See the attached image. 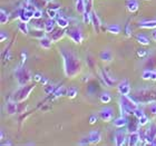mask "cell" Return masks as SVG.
I'll use <instances>...</instances> for the list:
<instances>
[{"instance_id":"1","label":"cell","mask_w":156,"mask_h":146,"mask_svg":"<svg viewBox=\"0 0 156 146\" xmlns=\"http://www.w3.org/2000/svg\"><path fill=\"white\" fill-rule=\"evenodd\" d=\"M59 52H60L62 62H64V73H65L66 77L75 78L76 76L79 75L81 70L79 57L73 50L65 48V47L59 48Z\"/></svg>"},{"instance_id":"2","label":"cell","mask_w":156,"mask_h":146,"mask_svg":"<svg viewBox=\"0 0 156 146\" xmlns=\"http://www.w3.org/2000/svg\"><path fill=\"white\" fill-rule=\"evenodd\" d=\"M119 107H120V114L123 116H126L128 114L134 113V110L138 107L137 103L133 97L128 96H122L119 99Z\"/></svg>"},{"instance_id":"3","label":"cell","mask_w":156,"mask_h":146,"mask_svg":"<svg viewBox=\"0 0 156 146\" xmlns=\"http://www.w3.org/2000/svg\"><path fill=\"white\" fill-rule=\"evenodd\" d=\"M15 76H16V80L19 85V87L28 85L33 79V76H31L30 72L23 66V64L19 65L15 69Z\"/></svg>"},{"instance_id":"4","label":"cell","mask_w":156,"mask_h":146,"mask_svg":"<svg viewBox=\"0 0 156 146\" xmlns=\"http://www.w3.org/2000/svg\"><path fill=\"white\" fill-rule=\"evenodd\" d=\"M133 98L140 104H148V103H153L156 99V94L154 93L153 89H142L138 91L134 94Z\"/></svg>"},{"instance_id":"5","label":"cell","mask_w":156,"mask_h":146,"mask_svg":"<svg viewBox=\"0 0 156 146\" xmlns=\"http://www.w3.org/2000/svg\"><path fill=\"white\" fill-rule=\"evenodd\" d=\"M35 85H26V86H23V87H20V89L17 91L16 94H15V101L17 103H23L27 99V98L29 97L30 93L35 89Z\"/></svg>"},{"instance_id":"6","label":"cell","mask_w":156,"mask_h":146,"mask_svg":"<svg viewBox=\"0 0 156 146\" xmlns=\"http://www.w3.org/2000/svg\"><path fill=\"white\" fill-rule=\"evenodd\" d=\"M66 36L68 37L75 44H81L84 41V35L80 28L78 27H70L69 29L66 30Z\"/></svg>"},{"instance_id":"7","label":"cell","mask_w":156,"mask_h":146,"mask_svg":"<svg viewBox=\"0 0 156 146\" xmlns=\"http://www.w3.org/2000/svg\"><path fill=\"white\" fill-rule=\"evenodd\" d=\"M99 117L104 122H111L114 117V110L111 107H104L99 110Z\"/></svg>"},{"instance_id":"8","label":"cell","mask_w":156,"mask_h":146,"mask_svg":"<svg viewBox=\"0 0 156 146\" xmlns=\"http://www.w3.org/2000/svg\"><path fill=\"white\" fill-rule=\"evenodd\" d=\"M117 91L122 96H128L130 94V85L129 81L125 79V80L120 81L118 86H117Z\"/></svg>"},{"instance_id":"9","label":"cell","mask_w":156,"mask_h":146,"mask_svg":"<svg viewBox=\"0 0 156 146\" xmlns=\"http://www.w3.org/2000/svg\"><path fill=\"white\" fill-rule=\"evenodd\" d=\"M156 137V124L152 123L150 127L146 130V137H145V144H151L152 141Z\"/></svg>"},{"instance_id":"10","label":"cell","mask_w":156,"mask_h":146,"mask_svg":"<svg viewBox=\"0 0 156 146\" xmlns=\"http://www.w3.org/2000/svg\"><path fill=\"white\" fill-rule=\"evenodd\" d=\"M127 138L128 137L126 136V132L125 130H118L115 134V138H114L115 144L117 146H123L125 144V142L127 141Z\"/></svg>"},{"instance_id":"11","label":"cell","mask_w":156,"mask_h":146,"mask_svg":"<svg viewBox=\"0 0 156 146\" xmlns=\"http://www.w3.org/2000/svg\"><path fill=\"white\" fill-rule=\"evenodd\" d=\"M101 79H103V81H104V84L106 85V86H108V87L114 86L115 81H116V78L109 76L104 69H101Z\"/></svg>"},{"instance_id":"12","label":"cell","mask_w":156,"mask_h":146,"mask_svg":"<svg viewBox=\"0 0 156 146\" xmlns=\"http://www.w3.org/2000/svg\"><path fill=\"white\" fill-rule=\"evenodd\" d=\"M137 26L143 29H156V18L155 19H146L140 21Z\"/></svg>"},{"instance_id":"13","label":"cell","mask_w":156,"mask_h":146,"mask_svg":"<svg viewBox=\"0 0 156 146\" xmlns=\"http://www.w3.org/2000/svg\"><path fill=\"white\" fill-rule=\"evenodd\" d=\"M91 25H93V27H94L95 33L96 34L101 33V19H99L98 15L95 12V11H91Z\"/></svg>"},{"instance_id":"14","label":"cell","mask_w":156,"mask_h":146,"mask_svg":"<svg viewBox=\"0 0 156 146\" xmlns=\"http://www.w3.org/2000/svg\"><path fill=\"white\" fill-rule=\"evenodd\" d=\"M126 8L130 13H135L140 9L138 0H126Z\"/></svg>"},{"instance_id":"15","label":"cell","mask_w":156,"mask_h":146,"mask_svg":"<svg viewBox=\"0 0 156 146\" xmlns=\"http://www.w3.org/2000/svg\"><path fill=\"white\" fill-rule=\"evenodd\" d=\"M140 143V137L138 132L129 133V136L127 138V144L129 146H135V145H138Z\"/></svg>"},{"instance_id":"16","label":"cell","mask_w":156,"mask_h":146,"mask_svg":"<svg viewBox=\"0 0 156 146\" xmlns=\"http://www.w3.org/2000/svg\"><path fill=\"white\" fill-rule=\"evenodd\" d=\"M90 144H98L101 141V133L99 130H91L88 135Z\"/></svg>"},{"instance_id":"17","label":"cell","mask_w":156,"mask_h":146,"mask_svg":"<svg viewBox=\"0 0 156 146\" xmlns=\"http://www.w3.org/2000/svg\"><path fill=\"white\" fill-rule=\"evenodd\" d=\"M52 39L49 38L48 36H44L42 38L39 39V46L41 47V48L46 49V50H48V49L51 48V45H52Z\"/></svg>"},{"instance_id":"18","label":"cell","mask_w":156,"mask_h":146,"mask_svg":"<svg viewBox=\"0 0 156 146\" xmlns=\"http://www.w3.org/2000/svg\"><path fill=\"white\" fill-rule=\"evenodd\" d=\"M114 126L117 127V128H123V127L127 126V124H128V119H127L126 116H123V115H120L119 117H117L116 119H114Z\"/></svg>"},{"instance_id":"19","label":"cell","mask_w":156,"mask_h":146,"mask_svg":"<svg viewBox=\"0 0 156 146\" xmlns=\"http://www.w3.org/2000/svg\"><path fill=\"white\" fill-rule=\"evenodd\" d=\"M66 36V30H62V28H59L58 30H54L51 33V39L54 42L59 41Z\"/></svg>"},{"instance_id":"20","label":"cell","mask_w":156,"mask_h":146,"mask_svg":"<svg viewBox=\"0 0 156 146\" xmlns=\"http://www.w3.org/2000/svg\"><path fill=\"white\" fill-rule=\"evenodd\" d=\"M99 58L105 62H109L113 60L114 55H113V52H112L109 49H106V50H103V52L99 54Z\"/></svg>"},{"instance_id":"21","label":"cell","mask_w":156,"mask_h":146,"mask_svg":"<svg viewBox=\"0 0 156 146\" xmlns=\"http://www.w3.org/2000/svg\"><path fill=\"white\" fill-rule=\"evenodd\" d=\"M55 25H57L55 19L48 18V19L46 20V21H45V31H46V34H51L52 31L55 30Z\"/></svg>"},{"instance_id":"22","label":"cell","mask_w":156,"mask_h":146,"mask_svg":"<svg viewBox=\"0 0 156 146\" xmlns=\"http://www.w3.org/2000/svg\"><path fill=\"white\" fill-rule=\"evenodd\" d=\"M56 23L58 25L59 28H62V29H65V28H67V27L69 26V20L68 18H66L65 16H58L57 18H56Z\"/></svg>"},{"instance_id":"23","label":"cell","mask_w":156,"mask_h":146,"mask_svg":"<svg viewBox=\"0 0 156 146\" xmlns=\"http://www.w3.org/2000/svg\"><path fill=\"white\" fill-rule=\"evenodd\" d=\"M17 101H8L6 103V112L9 115H13L17 113Z\"/></svg>"},{"instance_id":"24","label":"cell","mask_w":156,"mask_h":146,"mask_svg":"<svg viewBox=\"0 0 156 146\" xmlns=\"http://www.w3.org/2000/svg\"><path fill=\"white\" fill-rule=\"evenodd\" d=\"M140 123L136 122V120H128V124H127V128H128V132L129 133H135V132H138L140 130Z\"/></svg>"},{"instance_id":"25","label":"cell","mask_w":156,"mask_h":146,"mask_svg":"<svg viewBox=\"0 0 156 146\" xmlns=\"http://www.w3.org/2000/svg\"><path fill=\"white\" fill-rule=\"evenodd\" d=\"M76 10L79 15H83L86 11V0H77L76 1Z\"/></svg>"},{"instance_id":"26","label":"cell","mask_w":156,"mask_h":146,"mask_svg":"<svg viewBox=\"0 0 156 146\" xmlns=\"http://www.w3.org/2000/svg\"><path fill=\"white\" fill-rule=\"evenodd\" d=\"M136 41L138 42V44H140V45H143V46H148L150 45V39L147 38L145 35H137L136 36Z\"/></svg>"},{"instance_id":"27","label":"cell","mask_w":156,"mask_h":146,"mask_svg":"<svg viewBox=\"0 0 156 146\" xmlns=\"http://www.w3.org/2000/svg\"><path fill=\"white\" fill-rule=\"evenodd\" d=\"M107 31L109 34H113V35H118V34L120 33V26L119 25H116V23L109 25V26L107 27Z\"/></svg>"},{"instance_id":"28","label":"cell","mask_w":156,"mask_h":146,"mask_svg":"<svg viewBox=\"0 0 156 146\" xmlns=\"http://www.w3.org/2000/svg\"><path fill=\"white\" fill-rule=\"evenodd\" d=\"M8 20H9V15L5 9H1L0 10V23L1 25H6L8 23Z\"/></svg>"},{"instance_id":"29","label":"cell","mask_w":156,"mask_h":146,"mask_svg":"<svg viewBox=\"0 0 156 146\" xmlns=\"http://www.w3.org/2000/svg\"><path fill=\"white\" fill-rule=\"evenodd\" d=\"M18 29H19L20 33L25 34V35H28V34H29V28H28V23H27L19 21V23H18Z\"/></svg>"},{"instance_id":"30","label":"cell","mask_w":156,"mask_h":146,"mask_svg":"<svg viewBox=\"0 0 156 146\" xmlns=\"http://www.w3.org/2000/svg\"><path fill=\"white\" fill-rule=\"evenodd\" d=\"M45 34H46L45 29H34L33 33L30 34V35H31V37H34V38L40 39V38H42L44 36H46Z\"/></svg>"},{"instance_id":"31","label":"cell","mask_w":156,"mask_h":146,"mask_svg":"<svg viewBox=\"0 0 156 146\" xmlns=\"http://www.w3.org/2000/svg\"><path fill=\"white\" fill-rule=\"evenodd\" d=\"M99 101H101L103 104H108V103H111V101H112L111 95L108 94V93H103L101 95H99Z\"/></svg>"},{"instance_id":"32","label":"cell","mask_w":156,"mask_h":146,"mask_svg":"<svg viewBox=\"0 0 156 146\" xmlns=\"http://www.w3.org/2000/svg\"><path fill=\"white\" fill-rule=\"evenodd\" d=\"M77 95H78V89L76 87H69L68 89H67V94H66L67 97L75 98Z\"/></svg>"},{"instance_id":"33","label":"cell","mask_w":156,"mask_h":146,"mask_svg":"<svg viewBox=\"0 0 156 146\" xmlns=\"http://www.w3.org/2000/svg\"><path fill=\"white\" fill-rule=\"evenodd\" d=\"M152 76H153V70L152 69H146L142 74V78L144 80H152Z\"/></svg>"},{"instance_id":"34","label":"cell","mask_w":156,"mask_h":146,"mask_svg":"<svg viewBox=\"0 0 156 146\" xmlns=\"http://www.w3.org/2000/svg\"><path fill=\"white\" fill-rule=\"evenodd\" d=\"M67 94V89H65L64 87H59V88H57L55 91V93H54V97H60V96H64V95H66Z\"/></svg>"},{"instance_id":"35","label":"cell","mask_w":156,"mask_h":146,"mask_svg":"<svg viewBox=\"0 0 156 146\" xmlns=\"http://www.w3.org/2000/svg\"><path fill=\"white\" fill-rule=\"evenodd\" d=\"M81 16H83V21L85 23H91V11H85Z\"/></svg>"},{"instance_id":"36","label":"cell","mask_w":156,"mask_h":146,"mask_svg":"<svg viewBox=\"0 0 156 146\" xmlns=\"http://www.w3.org/2000/svg\"><path fill=\"white\" fill-rule=\"evenodd\" d=\"M47 15H48L49 18L56 20V18L58 17V10H54V9L48 8V9H47Z\"/></svg>"},{"instance_id":"37","label":"cell","mask_w":156,"mask_h":146,"mask_svg":"<svg viewBox=\"0 0 156 146\" xmlns=\"http://www.w3.org/2000/svg\"><path fill=\"white\" fill-rule=\"evenodd\" d=\"M124 31H125V36H126V37L132 36V28H130L129 20H127L126 25H125V28H124Z\"/></svg>"},{"instance_id":"38","label":"cell","mask_w":156,"mask_h":146,"mask_svg":"<svg viewBox=\"0 0 156 146\" xmlns=\"http://www.w3.org/2000/svg\"><path fill=\"white\" fill-rule=\"evenodd\" d=\"M36 23L34 25V29H45V23H42L41 19H35Z\"/></svg>"},{"instance_id":"39","label":"cell","mask_w":156,"mask_h":146,"mask_svg":"<svg viewBox=\"0 0 156 146\" xmlns=\"http://www.w3.org/2000/svg\"><path fill=\"white\" fill-rule=\"evenodd\" d=\"M31 3L35 5L36 7H40V6H45L48 3V0H31Z\"/></svg>"},{"instance_id":"40","label":"cell","mask_w":156,"mask_h":146,"mask_svg":"<svg viewBox=\"0 0 156 146\" xmlns=\"http://www.w3.org/2000/svg\"><path fill=\"white\" fill-rule=\"evenodd\" d=\"M148 122H150V118H148V117H147L146 115L142 116L140 118V119H138V123H140V127H142V126H145V125H146V124L148 123Z\"/></svg>"},{"instance_id":"41","label":"cell","mask_w":156,"mask_h":146,"mask_svg":"<svg viewBox=\"0 0 156 146\" xmlns=\"http://www.w3.org/2000/svg\"><path fill=\"white\" fill-rule=\"evenodd\" d=\"M57 89V88L55 87V86H49V85H46V88H45V93L46 94H48V95H51L55 93V91Z\"/></svg>"},{"instance_id":"42","label":"cell","mask_w":156,"mask_h":146,"mask_svg":"<svg viewBox=\"0 0 156 146\" xmlns=\"http://www.w3.org/2000/svg\"><path fill=\"white\" fill-rule=\"evenodd\" d=\"M133 114H134V116L136 117L137 119H140V117H142V116H144V115H145V114H144V112H143V110L140 109V108H138V107H137L136 109L134 110V113H133Z\"/></svg>"},{"instance_id":"43","label":"cell","mask_w":156,"mask_h":146,"mask_svg":"<svg viewBox=\"0 0 156 146\" xmlns=\"http://www.w3.org/2000/svg\"><path fill=\"white\" fill-rule=\"evenodd\" d=\"M42 16H44V15H42V11L37 8V9L34 11V18L33 19H41Z\"/></svg>"},{"instance_id":"44","label":"cell","mask_w":156,"mask_h":146,"mask_svg":"<svg viewBox=\"0 0 156 146\" xmlns=\"http://www.w3.org/2000/svg\"><path fill=\"white\" fill-rule=\"evenodd\" d=\"M137 56H138V57H140V58L146 57V56H147V50H146V49H143V48L138 49V50H137Z\"/></svg>"},{"instance_id":"45","label":"cell","mask_w":156,"mask_h":146,"mask_svg":"<svg viewBox=\"0 0 156 146\" xmlns=\"http://www.w3.org/2000/svg\"><path fill=\"white\" fill-rule=\"evenodd\" d=\"M150 112L153 115H156V101H153V103H151V105H150Z\"/></svg>"},{"instance_id":"46","label":"cell","mask_w":156,"mask_h":146,"mask_svg":"<svg viewBox=\"0 0 156 146\" xmlns=\"http://www.w3.org/2000/svg\"><path fill=\"white\" fill-rule=\"evenodd\" d=\"M89 143H90V142H89V138H88V137H84V138H81V141L78 144H79V145H88Z\"/></svg>"},{"instance_id":"47","label":"cell","mask_w":156,"mask_h":146,"mask_svg":"<svg viewBox=\"0 0 156 146\" xmlns=\"http://www.w3.org/2000/svg\"><path fill=\"white\" fill-rule=\"evenodd\" d=\"M97 115H91L90 117H89V124H91V125H93V124H95L96 123V122H97Z\"/></svg>"},{"instance_id":"48","label":"cell","mask_w":156,"mask_h":146,"mask_svg":"<svg viewBox=\"0 0 156 146\" xmlns=\"http://www.w3.org/2000/svg\"><path fill=\"white\" fill-rule=\"evenodd\" d=\"M1 37H0V41H5V40H6V39H8V34L6 33V31H1Z\"/></svg>"},{"instance_id":"49","label":"cell","mask_w":156,"mask_h":146,"mask_svg":"<svg viewBox=\"0 0 156 146\" xmlns=\"http://www.w3.org/2000/svg\"><path fill=\"white\" fill-rule=\"evenodd\" d=\"M48 8H50V9H54V10H58L59 8H60V5H55V3H49V7Z\"/></svg>"},{"instance_id":"50","label":"cell","mask_w":156,"mask_h":146,"mask_svg":"<svg viewBox=\"0 0 156 146\" xmlns=\"http://www.w3.org/2000/svg\"><path fill=\"white\" fill-rule=\"evenodd\" d=\"M27 60V55H26V52H21V64H25Z\"/></svg>"},{"instance_id":"51","label":"cell","mask_w":156,"mask_h":146,"mask_svg":"<svg viewBox=\"0 0 156 146\" xmlns=\"http://www.w3.org/2000/svg\"><path fill=\"white\" fill-rule=\"evenodd\" d=\"M87 62L88 65H89V67H94V59L91 58V57H89V56L87 57Z\"/></svg>"},{"instance_id":"52","label":"cell","mask_w":156,"mask_h":146,"mask_svg":"<svg viewBox=\"0 0 156 146\" xmlns=\"http://www.w3.org/2000/svg\"><path fill=\"white\" fill-rule=\"evenodd\" d=\"M42 77H44L42 75H40V74H36V75H35V77H34V79H35V80H36V81H38V83H40V80H41V79H42Z\"/></svg>"},{"instance_id":"53","label":"cell","mask_w":156,"mask_h":146,"mask_svg":"<svg viewBox=\"0 0 156 146\" xmlns=\"http://www.w3.org/2000/svg\"><path fill=\"white\" fill-rule=\"evenodd\" d=\"M40 84H42V86H46V85H48V78H47V77H42V79L40 80Z\"/></svg>"},{"instance_id":"54","label":"cell","mask_w":156,"mask_h":146,"mask_svg":"<svg viewBox=\"0 0 156 146\" xmlns=\"http://www.w3.org/2000/svg\"><path fill=\"white\" fill-rule=\"evenodd\" d=\"M152 37H153V39L156 41V29H154V31L152 33Z\"/></svg>"},{"instance_id":"55","label":"cell","mask_w":156,"mask_h":146,"mask_svg":"<svg viewBox=\"0 0 156 146\" xmlns=\"http://www.w3.org/2000/svg\"><path fill=\"white\" fill-rule=\"evenodd\" d=\"M1 145L2 146H9V145H11V143H10V142H2V143H1Z\"/></svg>"},{"instance_id":"56","label":"cell","mask_w":156,"mask_h":146,"mask_svg":"<svg viewBox=\"0 0 156 146\" xmlns=\"http://www.w3.org/2000/svg\"><path fill=\"white\" fill-rule=\"evenodd\" d=\"M151 145H153V146H156V137L154 138L153 141H152V143H151Z\"/></svg>"},{"instance_id":"57","label":"cell","mask_w":156,"mask_h":146,"mask_svg":"<svg viewBox=\"0 0 156 146\" xmlns=\"http://www.w3.org/2000/svg\"><path fill=\"white\" fill-rule=\"evenodd\" d=\"M0 138H1V141L3 140V132H2V130H1V137H0Z\"/></svg>"},{"instance_id":"58","label":"cell","mask_w":156,"mask_h":146,"mask_svg":"<svg viewBox=\"0 0 156 146\" xmlns=\"http://www.w3.org/2000/svg\"><path fill=\"white\" fill-rule=\"evenodd\" d=\"M51 1H55V0H48V2H51Z\"/></svg>"},{"instance_id":"59","label":"cell","mask_w":156,"mask_h":146,"mask_svg":"<svg viewBox=\"0 0 156 146\" xmlns=\"http://www.w3.org/2000/svg\"><path fill=\"white\" fill-rule=\"evenodd\" d=\"M90 1H91V0H90Z\"/></svg>"}]
</instances>
